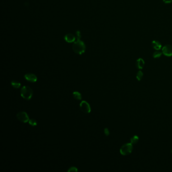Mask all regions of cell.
<instances>
[{
	"mask_svg": "<svg viewBox=\"0 0 172 172\" xmlns=\"http://www.w3.org/2000/svg\"><path fill=\"white\" fill-rule=\"evenodd\" d=\"M72 48L76 54L82 55L85 51L86 47L85 44L82 41L80 40V39H77V41L74 42Z\"/></svg>",
	"mask_w": 172,
	"mask_h": 172,
	"instance_id": "6da1fadb",
	"label": "cell"
},
{
	"mask_svg": "<svg viewBox=\"0 0 172 172\" xmlns=\"http://www.w3.org/2000/svg\"><path fill=\"white\" fill-rule=\"evenodd\" d=\"M20 94L22 98L26 100H30L33 95V90L29 86H24L21 89Z\"/></svg>",
	"mask_w": 172,
	"mask_h": 172,
	"instance_id": "7a4b0ae2",
	"label": "cell"
},
{
	"mask_svg": "<svg viewBox=\"0 0 172 172\" xmlns=\"http://www.w3.org/2000/svg\"><path fill=\"white\" fill-rule=\"evenodd\" d=\"M133 150V144L131 143H128L122 145L120 151L122 155H127L132 153Z\"/></svg>",
	"mask_w": 172,
	"mask_h": 172,
	"instance_id": "3957f363",
	"label": "cell"
},
{
	"mask_svg": "<svg viewBox=\"0 0 172 172\" xmlns=\"http://www.w3.org/2000/svg\"><path fill=\"white\" fill-rule=\"evenodd\" d=\"M17 118L20 122L25 123L29 121V118L27 114L25 111H20L17 113Z\"/></svg>",
	"mask_w": 172,
	"mask_h": 172,
	"instance_id": "277c9868",
	"label": "cell"
},
{
	"mask_svg": "<svg viewBox=\"0 0 172 172\" xmlns=\"http://www.w3.org/2000/svg\"><path fill=\"white\" fill-rule=\"evenodd\" d=\"M80 110L83 113L86 114H89L91 111L90 106L89 103L86 101H82L80 104Z\"/></svg>",
	"mask_w": 172,
	"mask_h": 172,
	"instance_id": "5b68a950",
	"label": "cell"
},
{
	"mask_svg": "<svg viewBox=\"0 0 172 172\" xmlns=\"http://www.w3.org/2000/svg\"><path fill=\"white\" fill-rule=\"evenodd\" d=\"M162 54L166 57L172 56V45L170 44H166L162 48Z\"/></svg>",
	"mask_w": 172,
	"mask_h": 172,
	"instance_id": "8992f818",
	"label": "cell"
},
{
	"mask_svg": "<svg viewBox=\"0 0 172 172\" xmlns=\"http://www.w3.org/2000/svg\"><path fill=\"white\" fill-rule=\"evenodd\" d=\"M24 78L28 81L32 83L35 82L38 79V78L36 76V75L33 73H27L25 74Z\"/></svg>",
	"mask_w": 172,
	"mask_h": 172,
	"instance_id": "52a82bcc",
	"label": "cell"
},
{
	"mask_svg": "<svg viewBox=\"0 0 172 172\" xmlns=\"http://www.w3.org/2000/svg\"><path fill=\"white\" fill-rule=\"evenodd\" d=\"M64 39H65V41L67 43H71L73 42H74L76 38H75V36L73 34L69 33L65 36Z\"/></svg>",
	"mask_w": 172,
	"mask_h": 172,
	"instance_id": "ba28073f",
	"label": "cell"
},
{
	"mask_svg": "<svg viewBox=\"0 0 172 172\" xmlns=\"http://www.w3.org/2000/svg\"><path fill=\"white\" fill-rule=\"evenodd\" d=\"M151 47L153 49L156 50H161L162 47V45L161 43L157 40H154L151 43Z\"/></svg>",
	"mask_w": 172,
	"mask_h": 172,
	"instance_id": "9c48e42d",
	"label": "cell"
},
{
	"mask_svg": "<svg viewBox=\"0 0 172 172\" xmlns=\"http://www.w3.org/2000/svg\"><path fill=\"white\" fill-rule=\"evenodd\" d=\"M144 64H145L144 61L142 58H139L136 61V65L138 69L140 70L142 69L144 67Z\"/></svg>",
	"mask_w": 172,
	"mask_h": 172,
	"instance_id": "30bf717a",
	"label": "cell"
},
{
	"mask_svg": "<svg viewBox=\"0 0 172 172\" xmlns=\"http://www.w3.org/2000/svg\"><path fill=\"white\" fill-rule=\"evenodd\" d=\"M73 96L75 100H82V95H81V94L80 92H78V91H74L73 93Z\"/></svg>",
	"mask_w": 172,
	"mask_h": 172,
	"instance_id": "8fae6325",
	"label": "cell"
},
{
	"mask_svg": "<svg viewBox=\"0 0 172 172\" xmlns=\"http://www.w3.org/2000/svg\"><path fill=\"white\" fill-rule=\"evenodd\" d=\"M11 85L14 89H19L21 86L20 83L16 80H13L12 81H11Z\"/></svg>",
	"mask_w": 172,
	"mask_h": 172,
	"instance_id": "7c38bea8",
	"label": "cell"
},
{
	"mask_svg": "<svg viewBox=\"0 0 172 172\" xmlns=\"http://www.w3.org/2000/svg\"><path fill=\"white\" fill-rule=\"evenodd\" d=\"M139 141V137L137 135H134L130 139V143L132 144H136L138 143Z\"/></svg>",
	"mask_w": 172,
	"mask_h": 172,
	"instance_id": "4fadbf2b",
	"label": "cell"
},
{
	"mask_svg": "<svg viewBox=\"0 0 172 172\" xmlns=\"http://www.w3.org/2000/svg\"><path fill=\"white\" fill-rule=\"evenodd\" d=\"M162 53H161V52H160L159 50H157V51H155V52L154 53V54L152 55V56H153L154 58L157 59V58H160L161 56V55H162Z\"/></svg>",
	"mask_w": 172,
	"mask_h": 172,
	"instance_id": "5bb4252c",
	"label": "cell"
},
{
	"mask_svg": "<svg viewBox=\"0 0 172 172\" xmlns=\"http://www.w3.org/2000/svg\"><path fill=\"white\" fill-rule=\"evenodd\" d=\"M143 76V73L141 71H139L136 74V78L138 81H140Z\"/></svg>",
	"mask_w": 172,
	"mask_h": 172,
	"instance_id": "9a60e30c",
	"label": "cell"
},
{
	"mask_svg": "<svg viewBox=\"0 0 172 172\" xmlns=\"http://www.w3.org/2000/svg\"><path fill=\"white\" fill-rule=\"evenodd\" d=\"M28 123L29 124V125H30L32 126H35L37 125V122L36 121V120L34 119H30L29 120Z\"/></svg>",
	"mask_w": 172,
	"mask_h": 172,
	"instance_id": "2e32d148",
	"label": "cell"
},
{
	"mask_svg": "<svg viewBox=\"0 0 172 172\" xmlns=\"http://www.w3.org/2000/svg\"><path fill=\"white\" fill-rule=\"evenodd\" d=\"M78 169L75 166H72L69 168V169L68 170V172H77Z\"/></svg>",
	"mask_w": 172,
	"mask_h": 172,
	"instance_id": "e0dca14e",
	"label": "cell"
},
{
	"mask_svg": "<svg viewBox=\"0 0 172 172\" xmlns=\"http://www.w3.org/2000/svg\"><path fill=\"white\" fill-rule=\"evenodd\" d=\"M104 133L105 134V135L106 136H109L110 135V131H109V130L107 128H105V129H104Z\"/></svg>",
	"mask_w": 172,
	"mask_h": 172,
	"instance_id": "ac0fdd59",
	"label": "cell"
},
{
	"mask_svg": "<svg viewBox=\"0 0 172 172\" xmlns=\"http://www.w3.org/2000/svg\"><path fill=\"white\" fill-rule=\"evenodd\" d=\"M163 2L166 4H169L172 3V0H163Z\"/></svg>",
	"mask_w": 172,
	"mask_h": 172,
	"instance_id": "d6986e66",
	"label": "cell"
},
{
	"mask_svg": "<svg viewBox=\"0 0 172 172\" xmlns=\"http://www.w3.org/2000/svg\"></svg>",
	"mask_w": 172,
	"mask_h": 172,
	"instance_id": "ffe728a7",
	"label": "cell"
}]
</instances>
